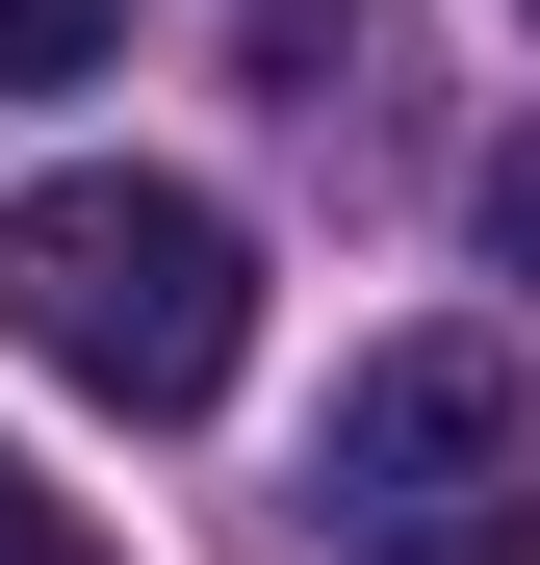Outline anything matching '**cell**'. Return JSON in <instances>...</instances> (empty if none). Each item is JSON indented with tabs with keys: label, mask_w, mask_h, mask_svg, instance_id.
Masks as SVG:
<instances>
[{
	"label": "cell",
	"mask_w": 540,
	"mask_h": 565,
	"mask_svg": "<svg viewBox=\"0 0 540 565\" xmlns=\"http://www.w3.org/2000/svg\"><path fill=\"white\" fill-rule=\"evenodd\" d=\"M0 334H27L52 386H104V412H232L257 232L207 206V180H155V154H77V180L0 206Z\"/></svg>",
	"instance_id": "cell-1"
},
{
	"label": "cell",
	"mask_w": 540,
	"mask_h": 565,
	"mask_svg": "<svg viewBox=\"0 0 540 565\" xmlns=\"http://www.w3.org/2000/svg\"><path fill=\"white\" fill-rule=\"evenodd\" d=\"M335 565H540V360L515 334H387L309 437Z\"/></svg>",
	"instance_id": "cell-2"
},
{
	"label": "cell",
	"mask_w": 540,
	"mask_h": 565,
	"mask_svg": "<svg viewBox=\"0 0 540 565\" xmlns=\"http://www.w3.org/2000/svg\"><path fill=\"white\" fill-rule=\"evenodd\" d=\"M257 104L309 154H387L412 129V0H257Z\"/></svg>",
	"instance_id": "cell-3"
},
{
	"label": "cell",
	"mask_w": 540,
	"mask_h": 565,
	"mask_svg": "<svg viewBox=\"0 0 540 565\" xmlns=\"http://www.w3.org/2000/svg\"><path fill=\"white\" fill-rule=\"evenodd\" d=\"M104 26H129V0H0V104H52V77H104Z\"/></svg>",
	"instance_id": "cell-4"
},
{
	"label": "cell",
	"mask_w": 540,
	"mask_h": 565,
	"mask_svg": "<svg viewBox=\"0 0 540 565\" xmlns=\"http://www.w3.org/2000/svg\"><path fill=\"white\" fill-rule=\"evenodd\" d=\"M0 565H104V514H77V489H27V462H0Z\"/></svg>",
	"instance_id": "cell-5"
},
{
	"label": "cell",
	"mask_w": 540,
	"mask_h": 565,
	"mask_svg": "<svg viewBox=\"0 0 540 565\" xmlns=\"http://www.w3.org/2000/svg\"><path fill=\"white\" fill-rule=\"evenodd\" d=\"M464 206H489V257H515V282H540V129H515V154H489V180H464Z\"/></svg>",
	"instance_id": "cell-6"
}]
</instances>
